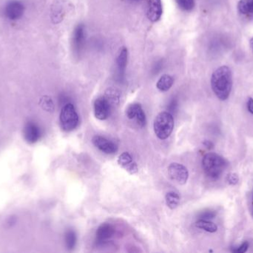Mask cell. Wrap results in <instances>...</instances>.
<instances>
[{
    "label": "cell",
    "mask_w": 253,
    "mask_h": 253,
    "mask_svg": "<svg viewBox=\"0 0 253 253\" xmlns=\"http://www.w3.org/2000/svg\"><path fill=\"white\" fill-rule=\"evenodd\" d=\"M141 108V105L139 103H132L127 107L126 110V115L128 118L132 120L135 119L138 114V111Z\"/></svg>",
    "instance_id": "cell-21"
},
{
    "label": "cell",
    "mask_w": 253,
    "mask_h": 253,
    "mask_svg": "<svg viewBox=\"0 0 253 253\" xmlns=\"http://www.w3.org/2000/svg\"><path fill=\"white\" fill-rule=\"evenodd\" d=\"M129 1H140V0H129Z\"/></svg>",
    "instance_id": "cell-32"
},
{
    "label": "cell",
    "mask_w": 253,
    "mask_h": 253,
    "mask_svg": "<svg viewBox=\"0 0 253 253\" xmlns=\"http://www.w3.org/2000/svg\"><path fill=\"white\" fill-rule=\"evenodd\" d=\"M211 87L218 99H228L233 87L231 70L225 65L215 70L211 77Z\"/></svg>",
    "instance_id": "cell-1"
},
{
    "label": "cell",
    "mask_w": 253,
    "mask_h": 253,
    "mask_svg": "<svg viewBox=\"0 0 253 253\" xmlns=\"http://www.w3.org/2000/svg\"><path fill=\"white\" fill-rule=\"evenodd\" d=\"M111 113L110 101L105 97H101L96 100L94 102V114L96 118L105 120L109 117Z\"/></svg>",
    "instance_id": "cell-6"
},
{
    "label": "cell",
    "mask_w": 253,
    "mask_h": 253,
    "mask_svg": "<svg viewBox=\"0 0 253 253\" xmlns=\"http://www.w3.org/2000/svg\"><path fill=\"white\" fill-rule=\"evenodd\" d=\"M177 102L176 101H173L171 102L170 105H169V109L170 111H174L176 109Z\"/></svg>",
    "instance_id": "cell-29"
},
{
    "label": "cell",
    "mask_w": 253,
    "mask_h": 253,
    "mask_svg": "<svg viewBox=\"0 0 253 253\" xmlns=\"http://www.w3.org/2000/svg\"><path fill=\"white\" fill-rule=\"evenodd\" d=\"M238 9L242 14H253V0H240L238 4Z\"/></svg>",
    "instance_id": "cell-18"
},
{
    "label": "cell",
    "mask_w": 253,
    "mask_h": 253,
    "mask_svg": "<svg viewBox=\"0 0 253 253\" xmlns=\"http://www.w3.org/2000/svg\"><path fill=\"white\" fill-rule=\"evenodd\" d=\"M65 239L67 248L71 251L74 249L76 243H77V236H76L75 232L73 230H68L65 233Z\"/></svg>",
    "instance_id": "cell-19"
},
{
    "label": "cell",
    "mask_w": 253,
    "mask_h": 253,
    "mask_svg": "<svg viewBox=\"0 0 253 253\" xmlns=\"http://www.w3.org/2000/svg\"><path fill=\"white\" fill-rule=\"evenodd\" d=\"M216 214L213 211H206V212H202L200 215L201 219L209 220L212 219L215 216Z\"/></svg>",
    "instance_id": "cell-25"
},
{
    "label": "cell",
    "mask_w": 253,
    "mask_h": 253,
    "mask_svg": "<svg viewBox=\"0 0 253 253\" xmlns=\"http://www.w3.org/2000/svg\"><path fill=\"white\" fill-rule=\"evenodd\" d=\"M250 45H251V49H252L253 51V37L251 39V42H250Z\"/></svg>",
    "instance_id": "cell-31"
},
{
    "label": "cell",
    "mask_w": 253,
    "mask_h": 253,
    "mask_svg": "<svg viewBox=\"0 0 253 253\" xmlns=\"http://www.w3.org/2000/svg\"><path fill=\"white\" fill-rule=\"evenodd\" d=\"M155 134L161 140L169 138L174 128V119L172 114L168 111L159 113L153 123Z\"/></svg>",
    "instance_id": "cell-3"
},
{
    "label": "cell",
    "mask_w": 253,
    "mask_h": 253,
    "mask_svg": "<svg viewBox=\"0 0 253 253\" xmlns=\"http://www.w3.org/2000/svg\"><path fill=\"white\" fill-rule=\"evenodd\" d=\"M40 104L43 109L47 111H53L54 109L53 101L49 97L44 96L40 100Z\"/></svg>",
    "instance_id": "cell-22"
},
{
    "label": "cell",
    "mask_w": 253,
    "mask_h": 253,
    "mask_svg": "<svg viewBox=\"0 0 253 253\" xmlns=\"http://www.w3.org/2000/svg\"><path fill=\"white\" fill-rule=\"evenodd\" d=\"M174 83L172 77L169 74H165L162 76L156 83V87L159 91L162 92H168Z\"/></svg>",
    "instance_id": "cell-15"
},
{
    "label": "cell",
    "mask_w": 253,
    "mask_h": 253,
    "mask_svg": "<svg viewBox=\"0 0 253 253\" xmlns=\"http://www.w3.org/2000/svg\"><path fill=\"white\" fill-rule=\"evenodd\" d=\"M92 142L96 148L105 154H114L118 150L117 146L112 141L99 135L93 137Z\"/></svg>",
    "instance_id": "cell-9"
},
{
    "label": "cell",
    "mask_w": 253,
    "mask_h": 253,
    "mask_svg": "<svg viewBox=\"0 0 253 253\" xmlns=\"http://www.w3.org/2000/svg\"></svg>",
    "instance_id": "cell-33"
},
{
    "label": "cell",
    "mask_w": 253,
    "mask_h": 253,
    "mask_svg": "<svg viewBox=\"0 0 253 253\" xmlns=\"http://www.w3.org/2000/svg\"><path fill=\"white\" fill-rule=\"evenodd\" d=\"M127 49L126 47L122 48L117 59V69H118L119 75L121 78H123L126 74V65H127Z\"/></svg>",
    "instance_id": "cell-14"
},
{
    "label": "cell",
    "mask_w": 253,
    "mask_h": 253,
    "mask_svg": "<svg viewBox=\"0 0 253 253\" xmlns=\"http://www.w3.org/2000/svg\"><path fill=\"white\" fill-rule=\"evenodd\" d=\"M228 165V161L224 157L215 152L208 153L202 160L204 172L208 178L214 181L221 178Z\"/></svg>",
    "instance_id": "cell-2"
},
{
    "label": "cell",
    "mask_w": 253,
    "mask_h": 253,
    "mask_svg": "<svg viewBox=\"0 0 253 253\" xmlns=\"http://www.w3.org/2000/svg\"><path fill=\"white\" fill-rule=\"evenodd\" d=\"M118 163L131 175H133L138 172V166L136 163L133 161L132 156L128 152H124L120 154L118 158Z\"/></svg>",
    "instance_id": "cell-13"
},
{
    "label": "cell",
    "mask_w": 253,
    "mask_h": 253,
    "mask_svg": "<svg viewBox=\"0 0 253 253\" xmlns=\"http://www.w3.org/2000/svg\"><path fill=\"white\" fill-rule=\"evenodd\" d=\"M177 5L184 11H191L195 6V0H175Z\"/></svg>",
    "instance_id": "cell-20"
},
{
    "label": "cell",
    "mask_w": 253,
    "mask_h": 253,
    "mask_svg": "<svg viewBox=\"0 0 253 253\" xmlns=\"http://www.w3.org/2000/svg\"><path fill=\"white\" fill-rule=\"evenodd\" d=\"M163 13L162 0H147V16L149 20L157 22Z\"/></svg>",
    "instance_id": "cell-8"
},
{
    "label": "cell",
    "mask_w": 253,
    "mask_h": 253,
    "mask_svg": "<svg viewBox=\"0 0 253 253\" xmlns=\"http://www.w3.org/2000/svg\"><path fill=\"white\" fill-rule=\"evenodd\" d=\"M136 119L137 122H138V124L141 126H144L146 124V115L144 111H143L142 107L140 108L139 111H138V114H137L136 117L135 118Z\"/></svg>",
    "instance_id": "cell-23"
},
{
    "label": "cell",
    "mask_w": 253,
    "mask_h": 253,
    "mask_svg": "<svg viewBox=\"0 0 253 253\" xmlns=\"http://www.w3.org/2000/svg\"><path fill=\"white\" fill-rule=\"evenodd\" d=\"M24 138L30 144H35L41 137L40 127L33 122H28L23 129Z\"/></svg>",
    "instance_id": "cell-10"
},
{
    "label": "cell",
    "mask_w": 253,
    "mask_h": 253,
    "mask_svg": "<svg viewBox=\"0 0 253 253\" xmlns=\"http://www.w3.org/2000/svg\"><path fill=\"white\" fill-rule=\"evenodd\" d=\"M248 248H249V244L248 242H245V243L242 244V245L239 247L237 249H235L233 251L234 253H245L248 251Z\"/></svg>",
    "instance_id": "cell-26"
},
{
    "label": "cell",
    "mask_w": 253,
    "mask_h": 253,
    "mask_svg": "<svg viewBox=\"0 0 253 253\" xmlns=\"http://www.w3.org/2000/svg\"><path fill=\"white\" fill-rule=\"evenodd\" d=\"M16 218L15 216H10V218H7L5 222V226L7 228H10L16 224Z\"/></svg>",
    "instance_id": "cell-27"
},
{
    "label": "cell",
    "mask_w": 253,
    "mask_h": 253,
    "mask_svg": "<svg viewBox=\"0 0 253 253\" xmlns=\"http://www.w3.org/2000/svg\"><path fill=\"white\" fill-rule=\"evenodd\" d=\"M165 202H166L167 206L169 209H175L179 204V196L176 193L169 192V193H167L166 196H165Z\"/></svg>",
    "instance_id": "cell-17"
},
{
    "label": "cell",
    "mask_w": 253,
    "mask_h": 253,
    "mask_svg": "<svg viewBox=\"0 0 253 253\" xmlns=\"http://www.w3.org/2000/svg\"><path fill=\"white\" fill-rule=\"evenodd\" d=\"M168 175L171 180L177 184H185L189 178V172L184 165L178 163H172L168 166Z\"/></svg>",
    "instance_id": "cell-5"
},
{
    "label": "cell",
    "mask_w": 253,
    "mask_h": 253,
    "mask_svg": "<svg viewBox=\"0 0 253 253\" xmlns=\"http://www.w3.org/2000/svg\"><path fill=\"white\" fill-rule=\"evenodd\" d=\"M227 181L230 185H236L239 181V175L236 173L229 174L227 177Z\"/></svg>",
    "instance_id": "cell-24"
},
{
    "label": "cell",
    "mask_w": 253,
    "mask_h": 253,
    "mask_svg": "<svg viewBox=\"0 0 253 253\" xmlns=\"http://www.w3.org/2000/svg\"><path fill=\"white\" fill-rule=\"evenodd\" d=\"M248 111L253 114V99L252 98H250L248 101Z\"/></svg>",
    "instance_id": "cell-28"
},
{
    "label": "cell",
    "mask_w": 253,
    "mask_h": 253,
    "mask_svg": "<svg viewBox=\"0 0 253 253\" xmlns=\"http://www.w3.org/2000/svg\"><path fill=\"white\" fill-rule=\"evenodd\" d=\"M114 233L115 230L112 225L109 224H102L99 226L96 231V242L99 244H104L111 239Z\"/></svg>",
    "instance_id": "cell-12"
},
{
    "label": "cell",
    "mask_w": 253,
    "mask_h": 253,
    "mask_svg": "<svg viewBox=\"0 0 253 253\" xmlns=\"http://www.w3.org/2000/svg\"><path fill=\"white\" fill-rule=\"evenodd\" d=\"M61 127L65 132H71L78 126L79 116L73 104L64 105L59 116Z\"/></svg>",
    "instance_id": "cell-4"
},
{
    "label": "cell",
    "mask_w": 253,
    "mask_h": 253,
    "mask_svg": "<svg viewBox=\"0 0 253 253\" xmlns=\"http://www.w3.org/2000/svg\"><path fill=\"white\" fill-rule=\"evenodd\" d=\"M85 40V30L83 24H80L76 27L74 30V37H73V43L74 48L77 54H80L84 45Z\"/></svg>",
    "instance_id": "cell-11"
},
{
    "label": "cell",
    "mask_w": 253,
    "mask_h": 253,
    "mask_svg": "<svg viewBox=\"0 0 253 253\" xmlns=\"http://www.w3.org/2000/svg\"><path fill=\"white\" fill-rule=\"evenodd\" d=\"M196 227L210 233H214L218 230L216 224L208 220L200 219L196 223Z\"/></svg>",
    "instance_id": "cell-16"
},
{
    "label": "cell",
    "mask_w": 253,
    "mask_h": 253,
    "mask_svg": "<svg viewBox=\"0 0 253 253\" xmlns=\"http://www.w3.org/2000/svg\"><path fill=\"white\" fill-rule=\"evenodd\" d=\"M251 213H252V215L253 217V199H252V202H251Z\"/></svg>",
    "instance_id": "cell-30"
},
{
    "label": "cell",
    "mask_w": 253,
    "mask_h": 253,
    "mask_svg": "<svg viewBox=\"0 0 253 253\" xmlns=\"http://www.w3.org/2000/svg\"><path fill=\"white\" fill-rule=\"evenodd\" d=\"M25 7L21 1L13 0L9 1L4 9L6 16L11 20L20 19L24 14Z\"/></svg>",
    "instance_id": "cell-7"
}]
</instances>
